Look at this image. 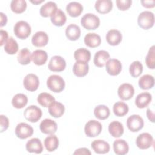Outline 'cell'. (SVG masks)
<instances>
[{
    "mask_svg": "<svg viewBox=\"0 0 155 155\" xmlns=\"http://www.w3.org/2000/svg\"><path fill=\"white\" fill-rule=\"evenodd\" d=\"M47 85L51 91L54 93H60L64 90L65 83L61 76L53 74L47 79Z\"/></svg>",
    "mask_w": 155,
    "mask_h": 155,
    "instance_id": "1",
    "label": "cell"
},
{
    "mask_svg": "<svg viewBox=\"0 0 155 155\" xmlns=\"http://www.w3.org/2000/svg\"><path fill=\"white\" fill-rule=\"evenodd\" d=\"M139 26L143 30H148L154 24V15L150 11H143L137 18Z\"/></svg>",
    "mask_w": 155,
    "mask_h": 155,
    "instance_id": "2",
    "label": "cell"
},
{
    "mask_svg": "<svg viewBox=\"0 0 155 155\" xmlns=\"http://www.w3.org/2000/svg\"><path fill=\"white\" fill-rule=\"evenodd\" d=\"M13 31L17 38L21 39H25L30 36L31 28L30 24L26 21H19L15 24Z\"/></svg>",
    "mask_w": 155,
    "mask_h": 155,
    "instance_id": "3",
    "label": "cell"
},
{
    "mask_svg": "<svg viewBox=\"0 0 155 155\" xmlns=\"http://www.w3.org/2000/svg\"><path fill=\"white\" fill-rule=\"evenodd\" d=\"M81 24L84 28L88 30H96L100 25V19L94 14L87 13L82 17Z\"/></svg>",
    "mask_w": 155,
    "mask_h": 155,
    "instance_id": "4",
    "label": "cell"
},
{
    "mask_svg": "<svg viewBox=\"0 0 155 155\" xmlns=\"http://www.w3.org/2000/svg\"><path fill=\"white\" fill-rule=\"evenodd\" d=\"M102 130V124L96 120L88 121L84 127L85 134L90 137H94L98 136L101 133Z\"/></svg>",
    "mask_w": 155,
    "mask_h": 155,
    "instance_id": "5",
    "label": "cell"
},
{
    "mask_svg": "<svg viewBox=\"0 0 155 155\" xmlns=\"http://www.w3.org/2000/svg\"><path fill=\"white\" fill-rule=\"evenodd\" d=\"M42 115V110L36 105H30L24 112L25 119L33 123L38 122L41 118Z\"/></svg>",
    "mask_w": 155,
    "mask_h": 155,
    "instance_id": "6",
    "label": "cell"
},
{
    "mask_svg": "<svg viewBox=\"0 0 155 155\" xmlns=\"http://www.w3.org/2000/svg\"><path fill=\"white\" fill-rule=\"evenodd\" d=\"M144 125V122L142 117L138 114H133L128 117L127 120V126L131 132H137L140 131Z\"/></svg>",
    "mask_w": 155,
    "mask_h": 155,
    "instance_id": "7",
    "label": "cell"
},
{
    "mask_svg": "<svg viewBox=\"0 0 155 155\" xmlns=\"http://www.w3.org/2000/svg\"><path fill=\"white\" fill-rule=\"evenodd\" d=\"M16 136L21 139H25L33 134V128L32 127L26 123L21 122L17 125L15 130Z\"/></svg>",
    "mask_w": 155,
    "mask_h": 155,
    "instance_id": "8",
    "label": "cell"
},
{
    "mask_svg": "<svg viewBox=\"0 0 155 155\" xmlns=\"http://www.w3.org/2000/svg\"><path fill=\"white\" fill-rule=\"evenodd\" d=\"M154 143L153 136L148 133L140 134L136 138V144L140 150H146L151 147Z\"/></svg>",
    "mask_w": 155,
    "mask_h": 155,
    "instance_id": "9",
    "label": "cell"
},
{
    "mask_svg": "<svg viewBox=\"0 0 155 155\" xmlns=\"http://www.w3.org/2000/svg\"><path fill=\"white\" fill-rule=\"evenodd\" d=\"M66 67V62L65 59L60 56H54L50 59L48 68L54 72H61L65 70Z\"/></svg>",
    "mask_w": 155,
    "mask_h": 155,
    "instance_id": "10",
    "label": "cell"
},
{
    "mask_svg": "<svg viewBox=\"0 0 155 155\" xmlns=\"http://www.w3.org/2000/svg\"><path fill=\"white\" fill-rule=\"evenodd\" d=\"M24 88L29 91H36L39 85V80L38 77L33 73H29L25 76L23 81Z\"/></svg>",
    "mask_w": 155,
    "mask_h": 155,
    "instance_id": "11",
    "label": "cell"
},
{
    "mask_svg": "<svg viewBox=\"0 0 155 155\" xmlns=\"http://www.w3.org/2000/svg\"><path fill=\"white\" fill-rule=\"evenodd\" d=\"M134 94V89L133 86L128 83H124L121 84L117 90V94L120 99L124 101L130 99Z\"/></svg>",
    "mask_w": 155,
    "mask_h": 155,
    "instance_id": "12",
    "label": "cell"
},
{
    "mask_svg": "<svg viewBox=\"0 0 155 155\" xmlns=\"http://www.w3.org/2000/svg\"><path fill=\"white\" fill-rule=\"evenodd\" d=\"M39 128L44 134H53L57 131L58 125L55 121L50 119H45L41 122Z\"/></svg>",
    "mask_w": 155,
    "mask_h": 155,
    "instance_id": "13",
    "label": "cell"
},
{
    "mask_svg": "<svg viewBox=\"0 0 155 155\" xmlns=\"http://www.w3.org/2000/svg\"><path fill=\"white\" fill-rule=\"evenodd\" d=\"M105 66L107 72L111 76H117L122 71V64L119 60L116 59H109Z\"/></svg>",
    "mask_w": 155,
    "mask_h": 155,
    "instance_id": "14",
    "label": "cell"
},
{
    "mask_svg": "<svg viewBox=\"0 0 155 155\" xmlns=\"http://www.w3.org/2000/svg\"><path fill=\"white\" fill-rule=\"evenodd\" d=\"M32 44L37 47L45 46L48 42V36L47 34L42 31L35 33L31 38Z\"/></svg>",
    "mask_w": 155,
    "mask_h": 155,
    "instance_id": "15",
    "label": "cell"
},
{
    "mask_svg": "<svg viewBox=\"0 0 155 155\" xmlns=\"http://www.w3.org/2000/svg\"><path fill=\"white\" fill-rule=\"evenodd\" d=\"M106 41L110 45L115 46L119 45L122 39L121 33L116 29H111L106 34Z\"/></svg>",
    "mask_w": 155,
    "mask_h": 155,
    "instance_id": "16",
    "label": "cell"
},
{
    "mask_svg": "<svg viewBox=\"0 0 155 155\" xmlns=\"http://www.w3.org/2000/svg\"><path fill=\"white\" fill-rule=\"evenodd\" d=\"M91 147L93 150L97 154H106L109 152L110 149L109 143L106 141L101 139L93 141Z\"/></svg>",
    "mask_w": 155,
    "mask_h": 155,
    "instance_id": "17",
    "label": "cell"
},
{
    "mask_svg": "<svg viewBox=\"0 0 155 155\" xmlns=\"http://www.w3.org/2000/svg\"><path fill=\"white\" fill-rule=\"evenodd\" d=\"M89 70V65L87 62L83 61H76L73 67V72L75 76L82 78L86 76Z\"/></svg>",
    "mask_w": 155,
    "mask_h": 155,
    "instance_id": "18",
    "label": "cell"
},
{
    "mask_svg": "<svg viewBox=\"0 0 155 155\" xmlns=\"http://www.w3.org/2000/svg\"><path fill=\"white\" fill-rule=\"evenodd\" d=\"M152 96L148 92H143L139 94L135 99V105L139 108H144L150 104Z\"/></svg>",
    "mask_w": 155,
    "mask_h": 155,
    "instance_id": "19",
    "label": "cell"
},
{
    "mask_svg": "<svg viewBox=\"0 0 155 155\" xmlns=\"http://www.w3.org/2000/svg\"><path fill=\"white\" fill-rule=\"evenodd\" d=\"M26 150L29 153L40 154L43 151V146L41 141L38 138H32L25 145Z\"/></svg>",
    "mask_w": 155,
    "mask_h": 155,
    "instance_id": "20",
    "label": "cell"
},
{
    "mask_svg": "<svg viewBox=\"0 0 155 155\" xmlns=\"http://www.w3.org/2000/svg\"><path fill=\"white\" fill-rule=\"evenodd\" d=\"M48 111L51 116L58 118L64 114L65 107L62 103L55 101L49 105Z\"/></svg>",
    "mask_w": 155,
    "mask_h": 155,
    "instance_id": "21",
    "label": "cell"
},
{
    "mask_svg": "<svg viewBox=\"0 0 155 155\" xmlns=\"http://www.w3.org/2000/svg\"><path fill=\"white\" fill-rule=\"evenodd\" d=\"M110 56L108 52L105 50H99L97 51L94 56L93 62L97 67H103L110 59Z\"/></svg>",
    "mask_w": 155,
    "mask_h": 155,
    "instance_id": "22",
    "label": "cell"
},
{
    "mask_svg": "<svg viewBox=\"0 0 155 155\" xmlns=\"http://www.w3.org/2000/svg\"><path fill=\"white\" fill-rule=\"evenodd\" d=\"M96 11L101 14H106L113 8V2L110 0H97L94 5Z\"/></svg>",
    "mask_w": 155,
    "mask_h": 155,
    "instance_id": "23",
    "label": "cell"
},
{
    "mask_svg": "<svg viewBox=\"0 0 155 155\" xmlns=\"http://www.w3.org/2000/svg\"><path fill=\"white\" fill-rule=\"evenodd\" d=\"M47 59V53L44 50H36L31 53V61L36 65H42L45 64Z\"/></svg>",
    "mask_w": 155,
    "mask_h": 155,
    "instance_id": "24",
    "label": "cell"
},
{
    "mask_svg": "<svg viewBox=\"0 0 155 155\" xmlns=\"http://www.w3.org/2000/svg\"><path fill=\"white\" fill-rule=\"evenodd\" d=\"M113 150L117 155H124L128 153L129 146L128 143L123 139H117L114 141Z\"/></svg>",
    "mask_w": 155,
    "mask_h": 155,
    "instance_id": "25",
    "label": "cell"
},
{
    "mask_svg": "<svg viewBox=\"0 0 155 155\" xmlns=\"http://www.w3.org/2000/svg\"><path fill=\"white\" fill-rule=\"evenodd\" d=\"M65 35L70 41H74L78 40L81 36L80 27L74 24L68 25L65 29Z\"/></svg>",
    "mask_w": 155,
    "mask_h": 155,
    "instance_id": "26",
    "label": "cell"
},
{
    "mask_svg": "<svg viewBox=\"0 0 155 155\" xmlns=\"http://www.w3.org/2000/svg\"><path fill=\"white\" fill-rule=\"evenodd\" d=\"M50 20L52 24L55 26L61 27L65 24L67 17L65 13L61 9L58 8L50 16Z\"/></svg>",
    "mask_w": 155,
    "mask_h": 155,
    "instance_id": "27",
    "label": "cell"
},
{
    "mask_svg": "<svg viewBox=\"0 0 155 155\" xmlns=\"http://www.w3.org/2000/svg\"><path fill=\"white\" fill-rule=\"evenodd\" d=\"M66 10L69 16L76 18L79 16L83 12V6L78 2H71L66 6Z\"/></svg>",
    "mask_w": 155,
    "mask_h": 155,
    "instance_id": "28",
    "label": "cell"
},
{
    "mask_svg": "<svg viewBox=\"0 0 155 155\" xmlns=\"http://www.w3.org/2000/svg\"><path fill=\"white\" fill-rule=\"evenodd\" d=\"M85 44L90 48H96L101 43V36L94 33H87L84 38Z\"/></svg>",
    "mask_w": 155,
    "mask_h": 155,
    "instance_id": "29",
    "label": "cell"
},
{
    "mask_svg": "<svg viewBox=\"0 0 155 155\" xmlns=\"http://www.w3.org/2000/svg\"><path fill=\"white\" fill-rule=\"evenodd\" d=\"M57 9V5L55 2L53 1H48L41 6L39 13L41 16L47 18L48 16H51Z\"/></svg>",
    "mask_w": 155,
    "mask_h": 155,
    "instance_id": "30",
    "label": "cell"
},
{
    "mask_svg": "<svg viewBox=\"0 0 155 155\" xmlns=\"http://www.w3.org/2000/svg\"><path fill=\"white\" fill-rule=\"evenodd\" d=\"M124 131L123 125L119 121H113L108 125V131L114 137H120L123 134Z\"/></svg>",
    "mask_w": 155,
    "mask_h": 155,
    "instance_id": "31",
    "label": "cell"
},
{
    "mask_svg": "<svg viewBox=\"0 0 155 155\" xmlns=\"http://www.w3.org/2000/svg\"><path fill=\"white\" fill-rule=\"evenodd\" d=\"M138 84L142 90L151 89L154 85V78L150 74H145L139 78Z\"/></svg>",
    "mask_w": 155,
    "mask_h": 155,
    "instance_id": "32",
    "label": "cell"
},
{
    "mask_svg": "<svg viewBox=\"0 0 155 155\" xmlns=\"http://www.w3.org/2000/svg\"><path fill=\"white\" fill-rule=\"evenodd\" d=\"M44 144L47 151L48 152H52L58 148L59 139L56 136L50 134L45 139Z\"/></svg>",
    "mask_w": 155,
    "mask_h": 155,
    "instance_id": "33",
    "label": "cell"
},
{
    "mask_svg": "<svg viewBox=\"0 0 155 155\" xmlns=\"http://www.w3.org/2000/svg\"><path fill=\"white\" fill-rule=\"evenodd\" d=\"M28 102L27 96L22 93H18L13 96L12 100V105L17 108L21 109L24 108Z\"/></svg>",
    "mask_w": 155,
    "mask_h": 155,
    "instance_id": "34",
    "label": "cell"
},
{
    "mask_svg": "<svg viewBox=\"0 0 155 155\" xmlns=\"http://www.w3.org/2000/svg\"><path fill=\"white\" fill-rule=\"evenodd\" d=\"M94 114L97 119L102 120L107 119L109 117L110 111L108 107L106 105H99L94 108Z\"/></svg>",
    "mask_w": 155,
    "mask_h": 155,
    "instance_id": "35",
    "label": "cell"
},
{
    "mask_svg": "<svg viewBox=\"0 0 155 155\" xmlns=\"http://www.w3.org/2000/svg\"><path fill=\"white\" fill-rule=\"evenodd\" d=\"M129 110L128 106L124 102L118 101L116 102L113 107L114 114L118 117H122L126 115Z\"/></svg>",
    "mask_w": 155,
    "mask_h": 155,
    "instance_id": "36",
    "label": "cell"
},
{
    "mask_svg": "<svg viewBox=\"0 0 155 155\" xmlns=\"http://www.w3.org/2000/svg\"><path fill=\"white\" fill-rule=\"evenodd\" d=\"M74 58L76 61H79L88 63L91 58V53L88 50L80 48L74 51Z\"/></svg>",
    "mask_w": 155,
    "mask_h": 155,
    "instance_id": "37",
    "label": "cell"
},
{
    "mask_svg": "<svg viewBox=\"0 0 155 155\" xmlns=\"http://www.w3.org/2000/svg\"><path fill=\"white\" fill-rule=\"evenodd\" d=\"M18 62L23 65H27L30 63L31 60V54L27 48H22L19 51L17 56Z\"/></svg>",
    "mask_w": 155,
    "mask_h": 155,
    "instance_id": "38",
    "label": "cell"
},
{
    "mask_svg": "<svg viewBox=\"0 0 155 155\" xmlns=\"http://www.w3.org/2000/svg\"><path fill=\"white\" fill-rule=\"evenodd\" d=\"M37 101L41 106L44 107H48L52 102L55 101V98L51 94L43 92L38 95Z\"/></svg>",
    "mask_w": 155,
    "mask_h": 155,
    "instance_id": "39",
    "label": "cell"
},
{
    "mask_svg": "<svg viewBox=\"0 0 155 155\" xmlns=\"http://www.w3.org/2000/svg\"><path fill=\"white\" fill-rule=\"evenodd\" d=\"M27 8V2L24 0H13L10 3V8L15 13H23Z\"/></svg>",
    "mask_w": 155,
    "mask_h": 155,
    "instance_id": "40",
    "label": "cell"
},
{
    "mask_svg": "<svg viewBox=\"0 0 155 155\" xmlns=\"http://www.w3.org/2000/svg\"><path fill=\"white\" fill-rule=\"evenodd\" d=\"M4 51L8 54H15L18 51V44L12 37L8 38L4 45Z\"/></svg>",
    "mask_w": 155,
    "mask_h": 155,
    "instance_id": "41",
    "label": "cell"
},
{
    "mask_svg": "<svg viewBox=\"0 0 155 155\" xmlns=\"http://www.w3.org/2000/svg\"><path fill=\"white\" fill-rule=\"evenodd\" d=\"M143 65L142 63L138 61L133 62L129 67V72L133 78L139 77L142 73Z\"/></svg>",
    "mask_w": 155,
    "mask_h": 155,
    "instance_id": "42",
    "label": "cell"
},
{
    "mask_svg": "<svg viewBox=\"0 0 155 155\" xmlns=\"http://www.w3.org/2000/svg\"><path fill=\"white\" fill-rule=\"evenodd\" d=\"M145 63L150 69H154L155 67V46L150 48L145 57Z\"/></svg>",
    "mask_w": 155,
    "mask_h": 155,
    "instance_id": "43",
    "label": "cell"
},
{
    "mask_svg": "<svg viewBox=\"0 0 155 155\" xmlns=\"http://www.w3.org/2000/svg\"><path fill=\"white\" fill-rule=\"evenodd\" d=\"M116 5L120 10L125 11L130 8L131 5V0H117L116 1Z\"/></svg>",
    "mask_w": 155,
    "mask_h": 155,
    "instance_id": "44",
    "label": "cell"
},
{
    "mask_svg": "<svg viewBox=\"0 0 155 155\" xmlns=\"http://www.w3.org/2000/svg\"><path fill=\"white\" fill-rule=\"evenodd\" d=\"M0 124H1V133L5 131L9 126V120L4 115L0 116Z\"/></svg>",
    "mask_w": 155,
    "mask_h": 155,
    "instance_id": "45",
    "label": "cell"
},
{
    "mask_svg": "<svg viewBox=\"0 0 155 155\" xmlns=\"http://www.w3.org/2000/svg\"><path fill=\"white\" fill-rule=\"evenodd\" d=\"M0 35H1V42H0V45L2 46L6 42L7 39H8V33L3 30H0Z\"/></svg>",
    "mask_w": 155,
    "mask_h": 155,
    "instance_id": "46",
    "label": "cell"
},
{
    "mask_svg": "<svg viewBox=\"0 0 155 155\" xmlns=\"http://www.w3.org/2000/svg\"><path fill=\"white\" fill-rule=\"evenodd\" d=\"M73 154H91V152L88 148H80L77 149L73 153Z\"/></svg>",
    "mask_w": 155,
    "mask_h": 155,
    "instance_id": "47",
    "label": "cell"
},
{
    "mask_svg": "<svg viewBox=\"0 0 155 155\" xmlns=\"http://www.w3.org/2000/svg\"><path fill=\"white\" fill-rule=\"evenodd\" d=\"M142 5L148 8H153L155 5V1H141Z\"/></svg>",
    "mask_w": 155,
    "mask_h": 155,
    "instance_id": "48",
    "label": "cell"
},
{
    "mask_svg": "<svg viewBox=\"0 0 155 155\" xmlns=\"http://www.w3.org/2000/svg\"><path fill=\"white\" fill-rule=\"evenodd\" d=\"M147 116L149 120L151 122H154V113L151 110L150 108H148L147 110Z\"/></svg>",
    "mask_w": 155,
    "mask_h": 155,
    "instance_id": "49",
    "label": "cell"
},
{
    "mask_svg": "<svg viewBox=\"0 0 155 155\" xmlns=\"http://www.w3.org/2000/svg\"><path fill=\"white\" fill-rule=\"evenodd\" d=\"M0 15H1V25H0V26L2 27L6 25L7 22V17L2 12L0 13Z\"/></svg>",
    "mask_w": 155,
    "mask_h": 155,
    "instance_id": "50",
    "label": "cell"
},
{
    "mask_svg": "<svg viewBox=\"0 0 155 155\" xmlns=\"http://www.w3.org/2000/svg\"><path fill=\"white\" fill-rule=\"evenodd\" d=\"M30 2L34 4H36V5H38L39 4H41L42 3V2H44V0H42V1H30Z\"/></svg>",
    "mask_w": 155,
    "mask_h": 155,
    "instance_id": "51",
    "label": "cell"
}]
</instances>
